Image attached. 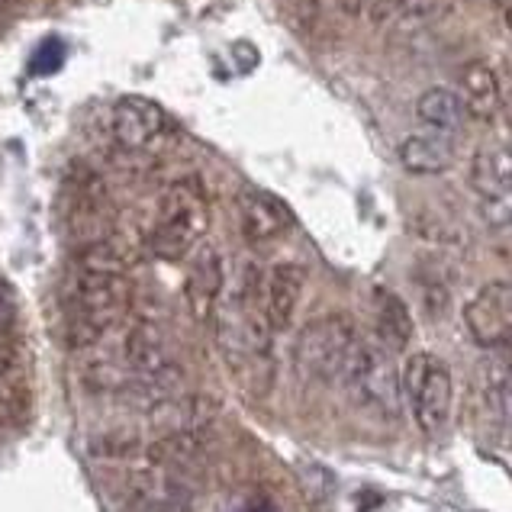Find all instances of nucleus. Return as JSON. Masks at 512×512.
<instances>
[{
  "instance_id": "23",
  "label": "nucleus",
  "mask_w": 512,
  "mask_h": 512,
  "mask_svg": "<svg viewBox=\"0 0 512 512\" xmlns=\"http://www.w3.org/2000/svg\"><path fill=\"white\" fill-rule=\"evenodd\" d=\"M500 113H506V120L512 123V84L503 87V110Z\"/></svg>"
},
{
  "instance_id": "22",
  "label": "nucleus",
  "mask_w": 512,
  "mask_h": 512,
  "mask_svg": "<svg viewBox=\"0 0 512 512\" xmlns=\"http://www.w3.org/2000/svg\"><path fill=\"white\" fill-rule=\"evenodd\" d=\"M13 364H17V348L7 345V342H0V377L10 374Z\"/></svg>"
},
{
  "instance_id": "20",
  "label": "nucleus",
  "mask_w": 512,
  "mask_h": 512,
  "mask_svg": "<svg viewBox=\"0 0 512 512\" xmlns=\"http://www.w3.org/2000/svg\"><path fill=\"white\" fill-rule=\"evenodd\" d=\"M480 216L490 226H512V190L493 197H480Z\"/></svg>"
},
{
  "instance_id": "2",
  "label": "nucleus",
  "mask_w": 512,
  "mask_h": 512,
  "mask_svg": "<svg viewBox=\"0 0 512 512\" xmlns=\"http://www.w3.org/2000/svg\"><path fill=\"white\" fill-rule=\"evenodd\" d=\"M358 339L361 335L345 313H326L306 323L294 342V364L300 377L310 384H342Z\"/></svg>"
},
{
  "instance_id": "24",
  "label": "nucleus",
  "mask_w": 512,
  "mask_h": 512,
  "mask_svg": "<svg viewBox=\"0 0 512 512\" xmlns=\"http://www.w3.org/2000/svg\"><path fill=\"white\" fill-rule=\"evenodd\" d=\"M506 26H509V29H512V4H509V7H506Z\"/></svg>"
},
{
  "instance_id": "14",
  "label": "nucleus",
  "mask_w": 512,
  "mask_h": 512,
  "mask_svg": "<svg viewBox=\"0 0 512 512\" xmlns=\"http://www.w3.org/2000/svg\"><path fill=\"white\" fill-rule=\"evenodd\" d=\"M216 413H219L216 400H210V397H184V393H171V397L149 406V419H152V426L158 429V435L181 432V429H210Z\"/></svg>"
},
{
  "instance_id": "19",
  "label": "nucleus",
  "mask_w": 512,
  "mask_h": 512,
  "mask_svg": "<svg viewBox=\"0 0 512 512\" xmlns=\"http://www.w3.org/2000/svg\"><path fill=\"white\" fill-rule=\"evenodd\" d=\"M91 455L100 458V461H126V458H136V455H145V445L142 438L133 432V429H113V432H104L91 438Z\"/></svg>"
},
{
  "instance_id": "21",
  "label": "nucleus",
  "mask_w": 512,
  "mask_h": 512,
  "mask_svg": "<svg viewBox=\"0 0 512 512\" xmlns=\"http://www.w3.org/2000/svg\"><path fill=\"white\" fill-rule=\"evenodd\" d=\"M13 319H17V294L7 281H0V335L13 326Z\"/></svg>"
},
{
  "instance_id": "15",
  "label": "nucleus",
  "mask_w": 512,
  "mask_h": 512,
  "mask_svg": "<svg viewBox=\"0 0 512 512\" xmlns=\"http://www.w3.org/2000/svg\"><path fill=\"white\" fill-rule=\"evenodd\" d=\"M400 165L409 174H445L451 165H455V145H451V136L445 133H416V136H406L400 145Z\"/></svg>"
},
{
  "instance_id": "26",
  "label": "nucleus",
  "mask_w": 512,
  "mask_h": 512,
  "mask_svg": "<svg viewBox=\"0 0 512 512\" xmlns=\"http://www.w3.org/2000/svg\"><path fill=\"white\" fill-rule=\"evenodd\" d=\"M4 4H10V0H0V7H4Z\"/></svg>"
},
{
  "instance_id": "17",
  "label": "nucleus",
  "mask_w": 512,
  "mask_h": 512,
  "mask_svg": "<svg viewBox=\"0 0 512 512\" xmlns=\"http://www.w3.org/2000/svg\"><path fill=\"white\" fill-rule=\"evenodd\" d=\"M416 113L429 129H435V133H445V136L461 133L467 116H471L464 107L461 94L448 91V87H429V91L416 100Z\"/></svg>"
},
{
  "instance_id": "16",
  "label": "nucleus",
  "mask_w": 512,
  "mask_h": 512,
  "mask_svg": "<svg viewBox=\"0 0 512 512\" xmlns=\"http://www.w3.org/2000/svg\"><path fill=\"white\" fill-rule=\"evenodd\" d=\"M374 332L377 342L390 351H406L413 342V313L393 290H374Z\"/></svg>"
},
{
  "instance_id": "1",
  "label": "nucleus",
  "mask_w": 512,
  "mask_h": 512,
  "mask_svg": "<svg viewBox=\"0 0 512 512\" xmlns=\"http://www.w3.org/2000/svg\"><path fill=\"white\" fill-rule=\"evenodd\" d=\"M390 355L393 351L380 342L358 339L342 377L351 403L377 419H397L403 406V377Z\"/></svg>"
},
{
  "instance_id": "3",
  "label": "nucleus",
  "mask_w": 512,
  "mask_h": 512,
  "mask_svg": "<svg viewBox=\"0 0 512 512\" xmlns=\"http://www.w3.org/2000/svg\"><path fill=\"white\" fill-rule=\"evenodd\" d=\"M210 229L207 197L194 181L171 184L158 203V219L149 232V248L165 261H178L194 252Z\"/></svg>"
},
{
  "instance_id": "9",
  "label": "nucleus",
  "mask_w": 512,
  "mask_h": 512,
  "mask_svg": "<svg viewBox=\"0 0 512 512\" xmlns=\"http://www.w3.org/2000/svg\"><path fill=\"white\" fill-rule=\"evenodd\" d=\"M223 284H226V274H223V258H219V252L210 245L197 248V255L190 258V268L184 277V300L197 323H210L216 316Z\"/></svg>"
},
{
  "instance_id": "4",
  "label": "nucleus",
  "mask_w": 512,
  "mask_h": 512,
  "mask_svg": "<svg viewBox=\"0 0 512 512\" xmlns=\"http://www.w3.org/2000/svg\"><path fill=\"white\" fill-rule=\"evenodd\" d=\"M403 397L413 409L416 426L426 435H438L448 426L451 403H455V380H451V368L429 355V351H416L403 364Z\"/></svg>"
},
{
  "instance_id": "13",
  "label": "nucleus",
  "mask_w": 512,
  "mask_h": 512,
  "mask_svg": "<svg viewBox=\"0 0 512 512\" xmlns=\"http://www.w3.org/2000/svg\"><path fill=\"white\" fill-rule=\"evenodd\" d=\"M458 94L464 100L467 113H471V120L490 123L493 116L503 110V84H500V75H496V68L490 62H484V58H477V62H467L464 65Z\"/></svg>"
},
{
  "instance_id": "8",
  "label": "nucleus",
  "mask_w": 512,
  "mask_h": 512,
  "mask_svg": "<svg viewBox=\"0 0 512 512\" xmlns=\"http://www.w3.org/2000/svg\"><path fill=\"white\" fill-rule=\"evenodd\" d=\"M133 300V284L126 274L113 271H81L71 281V313H104L123 319Z\"/></svg>"
},
{
  "instance_id": "6",
  "label": "nucleus",
  "mask_w": 512,
  "mask_h": 512,
  "mask_svg": "<svg viewBox=\"0 0 512 512\" xmlns=\"http://www.w3.org/2000/svg\"><path fill=\"white\" fill-rule=\"evenodd\" d=\"M110 129H113V139L129 152L152 149V145L168 133V113L149 97L126 94L113 104Z\"/></svg>"
},
{
  "instance_id": "5",
  "label": "nucleus",
  "mask_w": 512,
  "mask_h": 512,
  "mask_svg": "<svg viewBox=\"0 0 512 512\" xmlns=\"http://www.w3.org/2000/svg\"><path fill=\"white\" fill-rule=\"evenodd\" d=\"M464 326L484 348H506L512 342V281L487 284L464 306Z\"/></svg>"
},
{
  "instance_id": "25",
  "label": "nucleus",
  "mask_w": 512,
  "mask_h": 512,
  "mask_svg": "<svg viewBox=\"0 0 512 512\" xmlns=\"http://www.w3.org/2000/svg\"><path fill=\"white\" fill-rule=\"evenodd\" d=\"M500 351H506V358H509V361H512V342H509V345H506V348H500Z\"/></svg>"
},
{
  "instance_id": "7",
  "label": "nucleus",
  "mask_w": 512,
  "mask_h": 512,
  "mask_svg": "<svg viewBox=\"0 0 512 512\" xmlns=\"http://www.w3.org/2000/svg\"><path fill=\"white\" fill-rule=\"evenodd\" d=\"M129 506L133 512H190L194 493L178 471L145 461V467L133 474V484H129Z\"/></svg>"
},
{
  "instance_id": "11",
  "label": "nucleus",
  "mask_w": 512,
  "mask_h": 512,
  "mask_svg": "<svg viewBox=\"0 0 512 512\" xmlns=\"http://www.w3.org/2000/svg\"><path fill=\"white\" fill-rule=\"evenodd\" d=\"M239 229L248 245H265L290 229V210L268 190H242Z\"/></svg>"
},
{
  "instance_id": "12",
  "label": "nucleus",
  "mask_w": 512,
  "mask_h": 512,
  "mask_svg": "<svg viewBox=\"0 0 512 512\" xmlns=\"http://www.w3.org/2000/svg\"><path fill=\"white\" fill-rule=\"evenodd\" d=\"M123 364L133 371V377H155L174 368L171 348L162 329L155 323H145V319L129 329L123 339Z\"/></svg>"
},
{
  "instance_id": "18",
  "label": "nucleus",
  "mask_w": 512,
  "mask_h": 512,
  "mask_svg": "<svg viewBox=\"0 0 512 512\" xmlns=\"http://www.w3.org/2000/svg\"><path fill=\"white\" fill-rule=\"evenodd\" d=\"M471 187L477 190V197H493L512 190V149L503 145H487L480 149L471 162Z\"/></svg>"
},
{
  "instance_id": "10",
  "label": "nucleus",
  "mask_w": 512,
  "mask_h": 512,
  "mask_svg": "<svg viewBox=\"0 0 512 512\" xmlns=\"http://www.w3.org/2000/svg\"><path fill=\"white\" fill-rule=\"evenodd\" d=\"M303 287H306V268L294 265V261L274 265L265 274V297H261V310H265V319L274 332H284L290 323H294Z\"/></svg>"
}]
</instances>
